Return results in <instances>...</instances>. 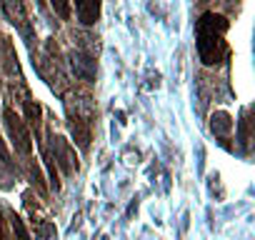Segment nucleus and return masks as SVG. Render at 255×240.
Returning <instances> with one entry per match:
<instances>
[{
	"instance_id": "1",
	"label": "nucleus",
	"mask_w": 255,
	"mask_h": 240,
	"mask_svg": "<svg viewBox=\"0 0 255 240\" xmlns=\"http://www.w3.org/2000/svg\"><path fill=\"white\" fill-rule=\"evenodd\" d=\"M228 20L215 13H205L198 20V53L205 65H218L225 55V35Z\"/></svg>"
},
{
	"instance_id": "2",
	"label": "nucleus",
	"mask_w": 255,
	"mask_h": 240,
	"mask_svg": "<svg viewBox=\"0 0 255 240\" xmlns=\"http://www.w3.org/2000/svg\"><path fill=\"white\" fill-rule=\"evenodd\" d=\"M5 125H8V133L13 138V145L18 153L28 155L33 150V143H30V133H28V125H25V120H20L10 108H5Z\"/></svg>"
},
{
	"instance_id": "3",
	"label": "nucleus",
	"mask_w": 255,
	"mask_h": 240,
	"mask_svg": "<svg viewBox=\"0 0 255 240\" xmlns=\"http://www.w3.org/2000/svg\"><path fill=\"white\" fill-rule=\"evenodd\" d=\"M53 150H55V160L63 165V170L65 173H73V170H78V163H75V150L63 140V138H53Z\"/></svg>"
},
{
	"instance_id": "4",
	"label": "nucleus",
	"mask_w": 255,
	"mask_h": 240,
	"mask_svg": "<svg viewBox=\"0 0 255 240\" xmlns=\"http://www.w3.org/2000/svg\"><path fill=\"white\" fill-rule=\"evenodd\" d=\"M75 13L83 25H95L100 18V0H75Z\"/></svg>"
},
{
	"instance_id": "5",
	"label": "nucleus",
	"mask_w": 255,
	"mask_h": 240,
	"mask_svg": "<svg viewBox=\"0 0 255 240\" xmlns=\"http://www.w3.org/2000/svg\"><path fill=\"white\" fill-rule=\"evenodd\" d=\"M73 60V68H75V75H80L83 80L93 83L95 80V60L90 55H83V53H73L70 55Z\"/></svg>"
},
{
	"instance_id": "6",
	"label": "nucleus",
	"mask_w": 255,
	"mask_h": 240,
	"mask_svg": "<svg viewBox=\"0 0 255 240\" xmlns=\"http://www.w3.org/2000/svg\"><path fill=\"white\" fill-rule=\"evenodd\" d=\"M210 130H213L215 135H228V133L233 130V120H230V115H228V113H215L213 120H210Z\"/></svg>"
},
{
	"instance_id": "7",
	"label": "nucleus",
	"mask_w": 255,
	"mask_h": 240,
	"mask_svg": "<svg viewBox=\"0 0 255 240\" xmlns=\"http://www.w3.org/2000/svg\"><path fill=\"white\" fill-rule=\"evenodd\" d=\"M70 128H73V135H75L78 145H80V148H88V140H90V130H88V120L73 118V120H70Z\"/></svg>"
},
{
	"instance_id": "8",
	"label": "nucleus",
	"mask_w": 255,
	"mask_h": 240,
	"mask_svg": "<svg viewBox=\"0 0 255 240\" xmlns=\"http://www.w3.org/2000/svg\"><path fill=\"white\" fill-rule=\"evenodd\" d=\"M25 110H28V123L38 128V125H40V113H43V110H40V105H38V103H33V100H28Z\"/></svg>"
},
{
	"instance_id": "9",
	"label": "nucleus",
	"mask_w": 255,
	"mask_h": 240,
	"mask_svg": "<svg viewBox=\"0 0 255 240\" xmlns=\"http://www.w3.org/2000/svg\"><path fill=\"white\" fill-rule=\"evenodd\" d=\"M50 5L63 20H70V3L68 0H50Z\"/></svg>"
},
{
	"instance_id": "10",
	"label": "nucleus",
	"mask_w": 255,
	"mask_h": 240,
	"mask_svg": "<svg viewBox=\"0 0 255 240\" xmlns=\"http://www.w3.org/2000/svg\"><path fill=\"white\" fill-rule=\"evenodd\" d=\"M0 158H3V163H5V165H13V160H10V153H8V148L3 145V138H0Z\"/></svg>"
}]
</instances>
